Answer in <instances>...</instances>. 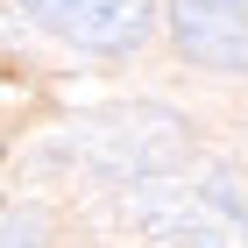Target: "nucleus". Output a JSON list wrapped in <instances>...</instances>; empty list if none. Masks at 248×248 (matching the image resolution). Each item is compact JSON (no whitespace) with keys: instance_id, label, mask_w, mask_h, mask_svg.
<instances>
[{"instance_id":"obj_1","label":"nucleus","mask_w":248,"mask_h":248,"mask_svg":"<svg viewBox=\"0 0 248 248\" xmlns=\"http://www.w3.org/2000/svg\"><path fill=\"white\" fill-rule=\"evenodd\" d=\"M21 7H29L50 36H71V43H85V50H107V57L142 50L149 29H156L149 0H21Z\"/></svg>"},{"instance_id":"obj_2","label":"nucleus","mask_w":248,"mask_h":248,"mask_svg":"<svg viewBox=\"0 0 248 248\" xmlns=\"http://www.w3.org/2000/svg\"><path fill=\"white\" fill-rule=\"evenodd\" d=\"M128 213H135V227H149L170 248H248L213 191H177V185L170 191H135Z\"/></svg>"},{"instance_id":"obj_3","label":"nucleus","mask_w":248,"mask_h":248,"mask_svg":"<svg viewBox=\"0 0 248 248\" xmlns=\"http://www.w3.org/2000/svg\"><path fill=\"white\" fill-rule=\"evenodd\" d=\"M170 29L185 57L213 71H248V0H170Z\"/></svg>"}]
</instances>
